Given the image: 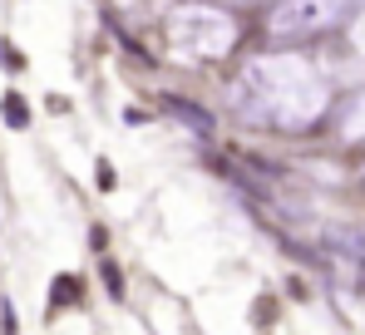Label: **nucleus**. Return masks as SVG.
<instances>
[{"instance_id": "nucleus-1", "label": "nucleus", "mask_w": 365, "mask_h": 335, "mask_svg": "<svg viewBox=\"0 0 365 335\" xmlns=\"http://www.w3.org/2000/svg\"><path fill=\"white\" fill-rule=\"evenodd\" d=\"M232 104L242 118L267 128H306L326 113V79L302 55H262L242 69Z\"/></svg>"}, {"instance_id": "nucleus-2", "label": "nucleus", "mask_w": 365, "mask_h": 335, "mask_svg": "<svg viewBox=\"0 0 365 335\" xmlns=\"http://www.w3.org/2000/svg\"><path fill=\"white\" fill-rule=\"evenodd\" d=\"M168 40L178 45L182 55L197 59H222L232 45H237V20L212 10V5H182L168 20Z\"/></svg>"}, {"instance_id": "nucleus-3", "label": "nucleus", "mask_w": 365, "mask_h": 335, "mask_svg": "<svg viewBox=\"0 0 365 335\" xmlns=\"http://www.w3.org/2000/svg\"><path fill=\"white\" fill-rule=\"evenodd\" d=\"M336 15H341L336 0H282L267 15V30L277 40H306V35H321L326 25H336Z\"/></svg>"}, {"instance_id": "nucleus-4", "label": "nucleus", "mask_w": 365, "mask_h": 335, "mask_svg": "<svg viewBox=\"0 0 365 335\" xmlns=\"http://www.w3.org/2000/svg\"><path fill=\"white\" fill-rule=\"evenodd\" d=\"M163 113H173V118H182L192 133H212V113L197 109V104H187V99H163Z\"/></svg>"}, {"instance_id": "nucleus-5", "label": "nucleus", "mask_w": 365, "mask_h": 335, "mask_svg": "<svg viewBox=\"0 0 365 335\" xmlns=\"http://www.w3.org/2000/svg\"><path fill=\"white\" fill-rule=\"evenodd\" d=\"M341 133H346L351 143H361V138H365V94L356 99V104H351V109H346V123H341Z\"/></svg>"}, {"instance_id": "nucleus-6", "label": "nucleus", "mask_w": 365, "mask_h": 335, "mask_svg": "<svg viewBox=\"0 0 365 335\" xmlns=\"http://www.w3.org/2000/svg\"><path fill=\"white\" fill-rule=\"evenodd\" d=\"M0 113H5L10 128H25V123H30V104H25L20 94H5V99H0Z\"/></svg>"}, {"instance_id": "nucleus-7", "label": "nucleus", "mask_w": 365, "mask_h": 335, "mask_svg": "<svg viewBox=\"0 0 365 335\" xmlns=\"http://www.w3.org/2000/svg\"><path fill=\"white\" fill-rule=\"evenodd\" d=\"M351 45H356V50L365 55V10L356 15V25H351Z\"/></svg>"}, {"instance_id": "nucleus-8", "label": "nucleus", "mask_w": 365, "mask_h": 335, "mask_svg": "<svg viewBox=\"0 0 365 335\" xmlns=\"http://www.w3.org/2000/svg\"><path fill=\"white\" fill-rule=\"evenodd\" d=\"M0 331L15 335V311H10V301H0Z\"/></svg>"}, {"instance_id": "nucleus-9", "label": "nucleus", "mask_w": 365, "mask_h": 335, "mask_svg": "<svg viewBox=\"0 0 365 335\" xmlns=\"http://www.w3.org/2000/svg\"><path fill=\"white\" fill-rule=\"evenodd\" d=\"M74 296V277H60V286H55V301H69Z\"/></svg>"}]
</instances>
